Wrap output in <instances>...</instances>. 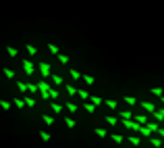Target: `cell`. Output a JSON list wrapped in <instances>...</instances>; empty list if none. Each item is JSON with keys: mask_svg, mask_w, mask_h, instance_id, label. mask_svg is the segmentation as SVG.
Wrapping results in <instances>:
<instances>
[{"mask_svg": "<svg viewBox=\"0 0 164 148\" xmlns=\"http://www.w3.org/2000/svg\"><path fill=\"white\" fill-rule=\"evenodd\" d=\"M38 92L42 94V98L44 100H50V84H48L46 79L38 81Z\"/></svg>", "mask_w": 164, "mask_h": 148, "instance_id": "obj_1", "label": "cell"}, {"mask_svg": "<svg viewBox=\"0 0 164 148\" xmlns=\"http://www.w3.org/2000/svg\"><path fill=\"white\" fill-rule=\"evenodd\" d=\"M38 67H40V73H42V77H44V79H48V77H52V71H50V67H52V65H50V63H46V61H42V63L38 65Z\"/></svg>", "mask_w": 164, "mask_h": 148, "instance_id": "obj_2", "label": "cell"}, {"mask_svg": "<svg viewBox=\"0 0 164 148\" xmlns=\"http://www.w3.org/2000/svg\"><path fill=\"white\" fill-rule=\"evenodd\" d=\"M21 67H23V71H25L27 75H33V73H36V65H33V61H29V58H23Z\"/></svg>", "mask_w": 164, "mask_h": 148, "instance_id": "obj_3", "label": "cell"}, {"mask_svg": "<svg viewBox=\"0 0 164 148\" xmlns=\"http://www.w3.org/2000/svg\"><path fill=\"white\" fill-rule=\"evenodd\" d=\"M121 123H123L129 132H139V127H141V125H139L137 121H133V119H121Z\"/></svg>", "mask_w": 164, "mask_h": 148, "instance_id": "obj_4", "label": "cell"}, {"mask_svg": "<svg viewBox=\"0 0 164 148\" xmlns=\"http://www.w3.org/2000/svg\"><path fill=\"white\" fill-rule=\"evenodd\" d=\"M137 134H141L143 138H150V136H152L154 132H152V127H150V125L145 123V125H141V127H139V132H137Z\"/></svg>", "mask_w": 164, "mask_h": 148, "instance_id": "obj_5", "label": "cell"}, {"mask_svg": "<svg viewBox=\"0 0 164 148\" xmlns=\"http://www.w3.org/2000/svg\"><path fill=\"white\" fill-rule=\"evenodd\" d=\"M139 104H141V108H143L145 113H154V111H156V104H154V102H145V100H143V102H139Z\"/></svg>", "mask_w": 164, "mask_h": 148, "instance_id": "obj_6", "label": "cell"}, {"mask_svg": "<svg viewBox=\"0 0 164 148\" xmlns=\"http://www.w3.org/2000/svg\"><path fill=\"white\" fill-rule=\"evenodd\" d=\"M81 79L85 81V86H94L96 84V77L94 75H87V73H81Z\"/></svg>", "mask_w": 164, "mask_h": 148, "instance_id": "obj_7", "label": "cell"}, {"mask_svg": "<svg viewBox=\"0 0 164 148\" xmlns=\"http://www.w3.org/2000/svg\"><path fill=\"white\" fill-rule=\"evenodd\" d=\"M56 58H58V63H60V65H69V61H71V58H69V54H62V52H58V54H56Z\"/></svg>", "mask_w": 164, "mask_h": 148, "instance_id": "obj_8", "label": "cell"}, {"mask_svg": "<svg viewBox=\"0 0 164 148\" xmlns=\"http://www.w3.org/2000/svg\"><path fill=\"white\" fill-rule=\"evenodd\" d=\"M89 102H91L94 106H100V104H104V98H102V96H96V94H94V96H89Z\"/></svg>", "mask_w": 164, "mask_h": 148, "instance_id": "obj_9", "label": "cell"}, {"mask_svg": "<svg viewBox=\"0 0 164 148\" xmlns=\"http://www.w3.org/2000/svg\"><path fill=\"white\" fill-rule=\"evenodd\" d=\"M152 117H154V119H158V121H162V119H164V106H162V108H156V111L152 113Z\"/></svg>", "mask_w": 164, "mask_h": 148, "instance_id": "obj_10", "label": "cell"}, {"mask_svg": "<svg viewBox=\"0 0 164 148\" xmlns=\"http://www.w3.org/2000/svg\"><path fill=\"white\" fill-rule=\"evenodd\" d=\"M2 73H4L8 79H15V75H17V73H15V69H10V67H4V69H2Z\"/></svg>", "mask_w": 164, "mask_h": 148, "instance_id": "obj_11", "label": "cell"}, {"mask_svg": "<svg viewBox=\"0 0 164 148\" xmlns=\"http://www.w3.org/2000/svg\"><path fill=\"white\" fill-rule=\"evenodd\" d=\"M65 90H67L69 96H75V94H77V88H75L73 84H65Z\"/></svg>", "mask_w": 164, "mask_h": 148, "instance_id": "obj_12", "label": "cell"}, {"mask_svg": "<svg viewBox=\"0 0 164 148\" xmlns=\"http://www.w3.org/2000/svg\"><path fill=\"white\" fill-rule=\"evenodd\" d=\"M133 121H137L139 125H145L148 123V117L145 115H133Z\"/></svg>", "mask_w": 164, "mask_h": 148, "instance_id": "obj_13", "label": "cell"}, {"mask_svg": "<svg viewBox=\"0 0 164 148\" xmlns=\"http://www.w3.org/2000/svg\"><path fill=\"white\" fill-rule=\"evenodd\" d=\"M125 102H127V104H129V108H131V106H135V104H139V100L135 98V96H125Z\"/></svg>", "mask_w": 164, "mask_h": 148, "instance_id": "obj_14", "label": "cell"}, {"mask_svg": "<svg viewBox=\"0 0 164 148\" xmlns=\"http://www.w3.org/2000/svg\"><path fill=\"white\" fill-rule=\"evenodd\" d=\"M119 117L121 119H133V111L129 108V111H119Z\"/></svg>", "mask_w": 164, "mask_h": 148, "instance_id": "obj_15", "label": "cell"}, {"mask_svg": "<svg viewBox=\"0 0 164 148\" xmlns=\"http://www.w3.org/2000/svg\"><path fill=\"white\" fill-rule=\"evenodd\" d=\"M23 100H25V106H29V108H33L38 104V100L33 98V96H27V98H23Z\"/></svg>", "mask_w": 164, "mask_h": 148, "instance_id": "obj_16", "label": "cell"}, {"mask_svg": "<svg viewBox=\"0 0 164 148\" xmlns=\"http://www.w3.org/2000/svg\"><path fill=\"white\" fill-rule=\"evenodd\" d=\"M108 136L112 138V142H114V144H123V140H125L121 134H108Z\"/></svg>", "mask_w": 164, "mask_h": 148, "instance_id": "obj_17", "label": "cell"}, {"mask_svg": "<svg viewBox=\"0 0 164 148\" xmlns=\"http://www.w3.org/2000/svg\"><path fill=\"white\" fill-rule=\"evenodd\" d=\"M104 104H106L108 108H112V111H117V106H119V102H117V100H112V98L104 100Z\"/></svg>", "mask_w": 164, "mask_h": 148, "instance_id": "obj_18", "label": "cell"}, {"mask_svg": "<svg viewBox=\"0 0 164 148\" xmlns=\"http://www.w3.org/2000/svg\"><path fill=\"white\" fill-rule=\"evenodd\" d=\"M6 54H8V56H10V58H15V56H17V54H19V50L15 48V46H6Z\"/></svg>", "mask_w": 164, "mask_h": 148, "instance_id": "obj_19", "label": "cell"}, {"mask_svg": "<svg viewBox=\"0 0 164 148\" xmlns=\"http://www.w3.org/2000/svg\"><path fill=\"white\" fill-rule=\"evenodd\" d=\"M83 108H85V111H87V113H89V115H94V113H96V108H98V106H94V104H91V102H85V104H83Z\"/></svg>", "mask_w": 164, "mask_h": 148, "instance_id": "obj_20", "label": "cell"}, {"mask_svg": "<svg viewBox=\"0 0 164 148\" xmlns=\"http://www.w3.org/2000/svg\"><path fill=\"white\" fill-rule=\"evenodd\" d=\"M42 121L50 127V125H54V117H50V115H42Z\"/></svg>", "mask_w": 164, "mask_h": 148, "instance_id": "obj_21", "label": "cell"}, {"mask_svg": "<svg viewBox=\"0 0 164 148\" xmlns=\"http://www.w3.org/2000/svg\"><path fill=\"white\" fill-rule=\"evenodd\" d=\"M65 123H67V127H69V129H73V127L77 125V121H75L73 117H65Z\"/></svg>", "mask_w": 164, "mask_h": 148, "instance_id": "obj_22", "label": "cell"}, {"mask_svg": "<svg viewBox=\"0 0 164 148\" xmlns=\"http://www.w3.org/2000/svg\"><path fill=\"white\" fill-rule=\"evenodd\" d=\"M152 94H154L156 98H160V96H164V90L160 88V86H156V88H152Z\"/></svg>", "mask_w": 164, "mask_h": 148, "instance_id": "obj_23", "label": "cell"}, {"mask_svg": "<svg viewBox=\"0 0 164 148\" xmlns=\"http://www.w3.org/2000/svg\"><path fill=\"white\" fill-rule=\"evenodd\" d=\"M13 104H15L17 108H25V100L23 98H13Z\"/></svg>", "mask_w": 164, "mask_h": 148, "instance_id": "obj_24", "label": "cell"}, {"mask_svg": "<svg viewBox=\"0 0 164 148\" xmlns=\"http://www.w3.org/2000/svg\"><path fill=\"white\" fill-rule=\"evenodd\" d=\"M46 48L50 50V54H54V56H56V54H58V52H60V48H58V46H56V44H48V46H46Z\"/></svg>", "mask_w": 164, "mask_h": 148, "instance_id": "obj_25", "label": "cell"}, {"mask_svg": "<svg viewBox=\"0 0 164 148\" xmlns=\"http://www.w3.org/2000/svg\"><path fill=\"white\" fill-rule=\"evenodd\" d=\"M25 50L29 52V56H36V54H38V48H36L33 44H27V46H25Z\"/></svg>", "mask_w": 164, "mask_h": 148, "instance_id": "obj_26", "label": "cell"}, {"mask_svg": "<svg viewBox=\"0 0 164 148\" xmlns=\"http://www.w3.org/2000/svg\"><path fill=\"white\" fill-rule=\"evenodd\" d=\"M94 134H96L98 138H106V136H108V132H106V129H102V127H96V132H94Z\"/></svg>", "mask_w": 164, "mask_h": 148, "instance_id": "obj_27", "label": "cell"}, {"mask_svg": "<svg viewBox=\"0 0 164 148\" xmlns=\"http://www.w3.org/2000/svg\"><path fill=\"white\" fill-rule=\"evenodd\" d=\"M52 81H54V86H62V84H65V79H62L60 75H52Z\"/></svg>", "mask_w": 164, "mask_h": 148, "instance_id": "obj_28", "label": "cell"}, {"mask_svg": "<svg viewBox=\"0 0 164 148\" xmlns=\"http://www.w3.org/2000/svg\"><path fill=\"white\" fill-rule=\"evenodd\" d=\"M10 106H13V104H10L8 100H0V108H2V111H10Z\"/></svg>", "mask_w": 164, "mask_h": 148, "instance_id": "obj_29", "label": "cell"}, {"mask_svg": "<svg viewBox=\"0 0 164 148\" xmlns=\"http://www.w3.org/2000/svg\"><path fill=\"white\" fill-rule=\"evenodd\" d=\"M40 138H42V142H50V138H52V136L44 129V132H40Z\"/></svg>", "mask_w": 164, "mask_h": 148, "instance_id": "obj_30", "label": "cell"}, {"mask_svg": "<svg viewBox=\"0 0 164 148\" xmlns=\"http://www.w3.org/2000/svg\"><path fill=\"white\" fill-rule=\"evenodd\" d=\"M150 142H152V146L154 148H162V140H160V138H152Z\"/></svg>", "mask_w": 164, "mask_h": 148, "instance_id": "obj_31", "label": "cell"}, {"mask_svg": "<svg viewBox=\"0 0 164 148\" xmlns=\"http://www.w3.org/2000/svg\"><path fill=\"white\" fill-rule=\"evenodd\" d=\"M27 92L29 94H36L38 92V84H27Z\"/></svg>", "mask_w": 164, "mask_h": 148, "instance_id": "obj_32", "label": "cell"}, {"mask_svg": "<svg viewBox=\"0 0 164 148\" xmlns=\"http://www.w3.org/2000/svg\"><path fill=\"white\" fill-rule=\"evenodd\" d=\"M106 123H108V125H112V127H114V125H117V123H119V119H117V117H112V115H110V117H106Z\"/></svg>", "mask_w": 164, "mask_h": 148, "instance_id": "obj_33", "label": "cell"}, {"mask_svg": "<svg viewBox=\"0 0 164 148\" xmlns=\"http://www.w3.org/2000/svg\"><path fill=\"white\" fill-rule=\"evenodd\" d=\"M71 77H73V79L77 81V79H81V73H79L77 69H71Z\"/></svg>", "mask_w": 164, "mask_h": 148, "instance_id": "obj_34", "label": "cell"}, {"mask_svg": "<svg viewBox=\"0 0 164 148\" xmlns=\"http://www.w3.org/2000/svg\"><path fill=\"white\" fill-rule=\"evenodd\" d=\"M17 88H19V92H27V84L25 81H17Z\"/></svg>", "mask_w": 164, "mask_h": 148, "instance_id": "obj_35", "label": "cell"}, {"mask_svg": "<svg viewBox=\"0 0 164 148\" xmlns=\"http://www.w3.org/2000/svg\"><path fill=\"white\" fill-rule=\"evenodd\" d=\"M52 111H54V113L58 115V113H62V106H60L58 102H52Z\"/></svg>", "mask_w": 164, "mask_h": 148, "instance_id": "obj_36", "label": "cell"}, {"mask_svg": "<svg viewBox=\"0 0 164 148\" xmlns=\"http://www.w3.org/2000/svg\"><path fill=\"white\" fill-rule=\"evenodd\" d=\"M129 144H131V146H139V138H137V136H131V138H129Z\"/></svg>", "mask_w": 164, "mask_h": 148, "instance_id": "obj_37", "label": "cell"}, {"mask_svg": "<svg viewBox=\"0 0 164 148\" xmlns=\"http://www.w3.org/2000/svg\"><path fill=\"white\" fill-rule=\"evenodd\" d=\"M77 94H79V98L81 100H89V94H87L85 90H77Z\"/></svg>", "mask_w": 164, "mask_h": 148, "instance_id": "obj_38", "label": "cell"}, {"mask_svg": "<svg viewBox=\"0 0 164 148\" xmlns=\"http://www.w3.org/2000/svg\"><path fill=\"white\" fill-rule=\"evenodd\" d=\"M67 108H69V111H71V113H75V111H77V104H75V102H71V100H69V102H67Z\"/></svg>", "mask_w": 164, "mask_h": 148, "instance_id": "obj_39", "label": "cell"}, {"mask_svg": "<svg viewBox=\"0 0 164 148\" xmlns=\"http://www.w3.org/2000/svg\"><path fill=\"white\" fill-rule=\"evenodd\" d=\"M50 100H58V92L56 90H50Z\"/></svg>", "mask_w": 164, "mask_h": 148, "instance_id": "obj_40", "label": "cell"}, {"mask_svg": "<svg viewBox=\"0 0 164 148\" xmlns=\"http://www.w3.org/2000/svg\"><path fill=\"white\" fill-rule=\"evenodd\" d=\"M148 125L152 127V132H158V127H160V125H156V123H148Z\"/></svg>", "mask_w": 164, "mask_h": 148, "instance_id": "obj_41", "label": "cell"}, {"mask_svg": "<svg viewBox=\"0 0 164 148\" xmlns=\"http://www.w3.org/2000/svg\"><path fill=\"white\" fill-rule=\"evenodd\" d=\"M156 134H160V136L164 138V127H158V132H156Z\"/></svg>", "mask_w": 164, "mask_h": 148, "instance_id": "obj_42", "label": "cell"}, {"mask_svg": "<svg viewBox=\"0 0 164 148\" xmlns=\"http://www.w3.org/2000/svg\"><path fill=\"white\" fill-rule=\"evenodd\" d=\"M160 102H162V104H164V96H160Z\"/></svg>", "mask_w": 164, "mask_h": 148, "instance_id": "obj_43", "label": "cell"}]
</instances>
